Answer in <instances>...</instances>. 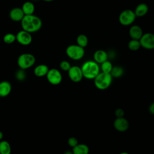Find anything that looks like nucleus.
Segmentation results:
<instances>
[{
  "label": "nucleus",
  "instance_id": "1",
  "mask_svg": "<svg viewBox=\"0 0 154 154\" xmlns=\"http://www.w3.org/2000/svg\"><path fill=\"white\" fill-rule=\"evenodd\" d=\"M20 22L22 29L30 33L39 31L42 26L41 19L34 14L25 15Z\"/></svg>",
  "mask_w": 154,
  "mask_h": 154
},
{
  "label": "nucleus",
  "instance_id": "2",
  "mask_svg": "<svg viewBox=\"0 0 154 154\" xmlns=\"http://www.w3.org/2000/svg\"><path fill=\"white\" fill-rule=\"evenodd\" d=\"M83 77L88 79H94L100 73V67L99 64L94 61H87L81 67Z\"/></svg>",
  "mask_w": 154,
  "mask_h": 154
},
{
  "label": "nucleus",
  "instance_id": "3",
  "mask_svg": "<svg viewBox=\"0 0 154 154\" xmlns=\"http://www.w3.org/2000/svg\"><path fill=\"white\" fill-rule=\"evenodd\" d=\"M112 77L110 73L100 72L94 79L95 87L100 90L107 89L111 84Z\"/></svg>",
  "mask_w": 154,
  "mask_h": 154
},
{
  "label": "nucleus",
  "instance_id": "4",
  "mask_svg": "<svg viewBox=\"0 0 154 154\" xmlns=\"http://www.w3.org/2000/svg\"><path fill=\"white\" fill-rule=\"evenodd\" d=\"M35 62V57L30 53H23L17 58V63L20 69L25 70L31 67Z\"/></svg>",
  "mask_w": 154,
  "mask_h": 154
},
{
  "label": "nucleus",
  "instance_id": "5",
  "mask_svg": "<svg viewBox=\"0 0 154 154\" xmlns=\"http://www.w3.org/2000/svg\"><path fill=\"white\" fill-rule=\"evenodd\" d=\"M66 53L68 57L73 60H79L82 58L85 54L84 48L76 45H70L68 46L66 50Z\"/></svg>",
  "mask_w": 154,
  "mask_h": 154
},
{
  "label": "nucleus",
  "instance_id": "6",
  "mask_svg": "<svg viewBox=\"0 0 154 154\" xmlns=\"http://www.w3.org/2000/svg\"><path fill=\"white\" fill-rule=\"evenodd\" d=\"M135 18L136 16L134 11L130 9H126L120 13L119 16V20L121 25L129 26L134 23Z\"/></svg>",
  "mask_w": 154,
  "mask_h": 154
},
{
  "label": "nucleus",
  "instance_id": "7",
  "mask_svg": "<svg viewBox=\"0 0 154 154\" xmlns=\"http://www.w3.org/2000/svg\"><path fill=\"white\" fill-rule=\"evenodd\" d=\"M139 40L141 47L149 50L154 49V34L151 32L144 33Z\"/></svg>",
  "mask_w": 154,
  "mask_h": 154
},
{
  "label": "nucleus",
  "instance_id": "8",
  "mask_svg": "<svg viewBox=\"0 0 154 154\" xmlns=\"http://www.w3.org/2000/svg\"><path fill=\"white\" fill-rule=\"evenodd\" d=\"M46 76L48 82L50 84L55 85L60 84L63 78L60 71L54 68L49 69Z\"/></svg>",
  "mask_w": 154,
  "mask_h": 154
},
{
  "label": "nucleus",
  "instance_id": "9",
  "mask_svg": "<svg viewBox=\"0 0 154 154\" xmlns=\"http://www.w3.org/2000/svg\"><path fill=\"white\" fill-rule=\"evenodd\" d=\"M16 41L23 46H28L30 45L32 40V37L30 32L25 30L19 31L16 35Z\"/></svg>",
  "mask_w": 154,
  "mask_h": 154
},
{
  "label": "nucleus",
  "instance_id": "10",
  "mask_svg": "<svg viewBox=\"0 0 154 154\" xmlns=\"http://www.w3.org/2000/svg\"><path fill=\"white\" fill-rule=\"evenodd\" d=\"M67 72L70 79L74 82H80L83 78V74L81 68L79 66H71Z\"/></svg>",
  "mask_w": 154,
  "mask_h": 154
},
{
  "label": "nucleus",
  "instance_id": "11",
  "mask_svg": "<svg viewBox=\"0 0 154 154\" xmlns=\"http://www.w3.org/2000/svg\"><path fill=\"white\" fill-rule=\"evenodd\" d=\"M114 128L119 132H125L129 128V122L124 117H117L113 123Z\"/></svg>",
  "mask_w": 154,
  "mask_h": 154
},
{
  "label": "nucleus",
  "instance_id": "12",
  "mask_svg": "<svg viewBox=\"0 0 154 154\" xmlns=\"http://www.w3.org/2000/svg\"><path fill=\"white\" fill-rule=\"evenodd\" d=\"M25 14L21 8L14 7L12 8L9 13V17L14 22H20Z\"/></svg>",
  "mask_w": 154,
  "mask_h": 154
},
{
  "label": "nucleus",
  "instance_id": "13",
  "mask_svg": "<svg viewBox=\"0 0 154 154\" xmlns=\"http://www.w3.org/2000/svg\"><path fill=\"white\" fill-rule=\"evenodd\" d=\"M129 34L132 39L140 40L143 34L141 28L138 25H132L129 29Z\"/></svg>",
  "mask_w": 154,
  "mask_h": 154
},
{
  "label": "nucleus",
  "instance_id": "14",
  "mask_svg": "<svg viewBox=\"0 0 154 154\" xmlns=\"http://www.w3.org/2000/svg\"><path fill=\"white\" fill-rule=\"evenodd\" d=\"M11 85L7 81H3L0 82V97L7 96L11 91Z\"/></svg>",
  "mask_w": 154,
  "mask_h": 154
},
{
  "label": "nucleus",
  "instance_id": "15",
  "mask_svg": "<svg viewBox=\"0 0 154 154\" xmlns=\"http://www.w3.org/2000/svg\"><path fill=\"white\" fill-rule=\"evenodd\" d=\"M108 54L103 50H97L93 54L94 61L98 64H101L108 60Z\"/></svg>",
  "mask_w": 154,
  "mask_h": 154
},
{
  "label": "nucleus",
  "instance_id": "16",
  "mask_svg": "<svg viewBox=\"0 0 154 154\" xmlns=\"http://www.w3.org/2000/svg\"><path fill=\"white\" fill-rule=\"evenodd\" d=\"M49 69L48 66L45 64H39L34 69V75L38 77H43L46 76Z\"/></svg>",
  "mask_w": 154,
  "mask_h": 154
},
{
  "label": "nucleus",
  "instance_id": "17",
  "mask_svg": "<svg viewBox=\"0 0 154 154\" xmlns=\"http://www.w3.org/2000/svg\"><path fill=\"white\" fill-rule=\"evenodd\" d=\"M148 10V5L145 3H141L136 7L134 13L136 17H142L147 13Z\"/></svg>",
  "mask_w": 154,
  "mask_h": 154
},
{
  "label": "nucleus",
  "instance_id": "18",
  "mask_svg": "<svg viewBox=\"0 0 154 154\" xmlns=\"http://www.w3.org/2000/svg\"><path fill=\"white\" fill-rule=\"evenodd\" d=\"M25 15L33 14L35 11V6L33 2L31 1L25 2L21 7Z\"/></svg>",
  "mask_w": 154,
  "mask_h": 154
},
{
  "label": "nucleus",
  "instance_id": "19",
  "mask_svg": "<svg viewBox=\"0 0 154 154\" xmlns=\"http://www.w3.org/2000/svg\"><path fill=\"white\" fill-rule=\"evenodd\" d=\"M89 150L88 146L85 144H78L72 149L73 154H88Z\"/></svg>",
  "mask_w": 154,
  "mask_h": 154
},
{
  "label": "nucleus",
  "instance_id": "20",
  "mask_svg": "<svg viewBox=\"0 0 154 154\" xmlns=\"http://www.w3.org/2000/svg\"><path fill=\"white\" fill-rule=\"evenodd\" d=\"M11 152V146L7 141H0V154H10Z\"/></svg>",
  "mask_w": 154,
  "mask_h": 154
},
{
  "label": "nucleus",
  "instance_id": "21",
  "mask_svg": "<svg viewBox=\"0 0 154 154\" xmlns=\"http://www.w3.org/2000/svg\"><path fill=\"white\" fill-rule=\"evenodd\" d=\"M110 74L112 78L121 77L124 74V69L121 66H113L110 72Z\"/></svg>",
  "mask_w": 154,
  "mask_h": 154
},
{
  "label": "nucleus",
  "instance_id": "22",
  "mask_svg": "<svg viewBox=\"0 0 154 154\" xmlns=\"http://www.w3.org/2000/svg\"><path fill=\"white\" fill-rule=\"evenodd\" d=\"M76 43L82 48H85L88 43V37L85 34H79L76 38Z\"/></svg>",
  "mask_w": 154,
  "mask_h": 154
},
{
  "label": "nucleus",
  "instance_id": "23",
  "mask_svg": "<svg viewBox=\"0 0 154 154\" xmlns=\"http://www.w3.org/2000/svg\"><path fill=\"white\" fill-rule=\"evenodd\" d=\"M128 48L132 51H136L138 50L141 47V44L139 40L131 39L128 43Z\"/></svg>",
  "mask_w": 154,
  "mask_h": 154
},
{
  "label": "nucleus",
  "instance_id": "24",
  "mask_svg": "<svg viewBox=\"0 0 154 154\" xmlns=\"http://www.w3.org/2000/svg\"><path fill=\"white\" fill-rule=\"evenodd\" d=\"M100 64H101L100 69H101L102 72L106 73H110L113 66L109 61L106 60V61H104L103 63H101Z\"/></svg>",
  "mask_w": 154,
  "mask_h": 154
},
{
  "label": "nucleus",
  "instance_id": "25",
  "mask_svg": "<svg viewBox=\"0 0 154 154\" xmlns=\"http://www.w3.org/2000/svg\"><path fill=\"white\" fill-rule=\"evenodd\" d=\"M16 40V35L13 33H7L3 37V41L6 44H12Z\"/></svg>",
  "mask_w": 154,
  "mask_h": 154
},
{
  "label": "nucleus",
  "instance_id": "26",
  "mask_svg": "<svg viewBox=\"0 0 154 154\" xmlns=\"http://www.w3.org/2000/svg\"><path fill=\"white\" fill-rule=\"evenodd\" d=\"M60 69L62 70L68 72V70L71 67V64L69 61H66V60H63V61H61V63L60 64Z\"/></svg>",
  "mask_w": 154,
  "mask_h": 154
},
{
  "label": "nucleus",
  "instance_id": "27",
  "mask_svg": "<svg viewBox=\"0 0 154 154\" xmlns=\"http://www.w3.org/2000/svg\"><path fill=\"white\" fill-rule=\"evenodd\" d=\"M67 143H68L69 146H70V147H72L73 148L78 144V141L76 137H72L68 139Z\"/></svg>",
  "mask_w": 154,
  "mask_h": 154
},
{
  "label": "nucleus",
  "instance_id": "28",
  "mask_svg": "<svg viewBox=\"0 0 154 154\" xmlns=\"http://www.w3.org/2000/svg\"><path fill=\"white\" fill-rule=\"evenodd\" d=\"M23 69H20L17 71L16 76L18 80H23L25 78V73Z\"/></svg>",
  "mask_w": 154,
  "mask_h": 154
},
{
  "label": "nucleus",
  "instance_id": "29",
  "mask_svg": "<svg viewBox=\"0 0 154 154\" xmlns=\"http://www.w3.org/2000/svg\"><path fill=\"white\" fill-rule=\"evenodd\" d=\"M115 115L117 117H122L124 116V111L122 108H117L115 111Z\"/></svg>",
  "mask_w": 154,
  "mask_h": 154
},
{
  "label": "nucleus",
  "instance_id": "30",
  "mask_svg": "<svg viewBox=\"0 0 154 154\" xmlns=\"http://www.w3.org/2000/svg\"><path fill=\"white\" fill-rule=\"evenodd\" d=\"M149 112L152 114H154V102L152 103L150 106H149Z\"/></svg>",
  "mask_w": 154,
  "mask_h": 154
},
{
  "label": "nucleus",
  "instance_id": "31",
  "mask_svg": "<svg viewBox=\"0 0 154 154\" xmlns=\"http://www.w3.org/2000/svg\"><path fill=\"white\" fill-rule=\"evenodd\" d=\"M64 154H73V152L72 151H70V150H67L65 152Z\"/></svg>",
  "mask_w": 154,
  "mask_h": 154
},
{
  "label": "nucleus",
  "instance_id": "32",
  "mask_svg": "<svg viewBox=\"0 0 154 154\" xmlns=\"http://www.w3.org/2000/svg\"><path fill=\"white\" fill-rule=\"evenodd\" d=\"M3 136H4V135H3V133L1 132V131H0V141H1V140L2 139V138H3Z\"/></svg>",
  "mask_w": 154,
  "mask_h": 154
},
{
  "label": "nucleus",
  "instance_id": "33",
  "mask_svg": "<svg viewBox=\"0 0 154 154\" xmlns=\"http://www.w3.org/2000/svg\"><path fill=\"white\" fill-rule=\"evenodd\" d=\"M120 154H129V153H128V152H123L120 153Z\"/></svg>",
  "mask_w": 154,
  "mask_h": 154
},
{
  "label": "nucleus",
  "instance_id": "34",
  "mask_svg": "<svg viewBox=\"0 0 154 154\" xmlns=\"http://www.w3.org/2000/svg\"><path fill=\"white\" fill-rule=\"evenodd\" d=\"M44 1H46V2H51V1H53L54 0H43Z\"/></svg>",
  "mask_w": 154,
  "mask_h": 154
},
{
  "label": "nucleus",
  "instance_id": "35",
  "mask_svg": "<svg viewBox=\"0 0 154 154\" xmlns=\"http://www.w3.org/2000/svg\"><path fill=\"white\" fill-rule=\"evenodd\" d=\"M34 1H37V0H34Z\"/></svg>",
  "mask_w": 154,
  "mask_h": 154
}]
</instances>
